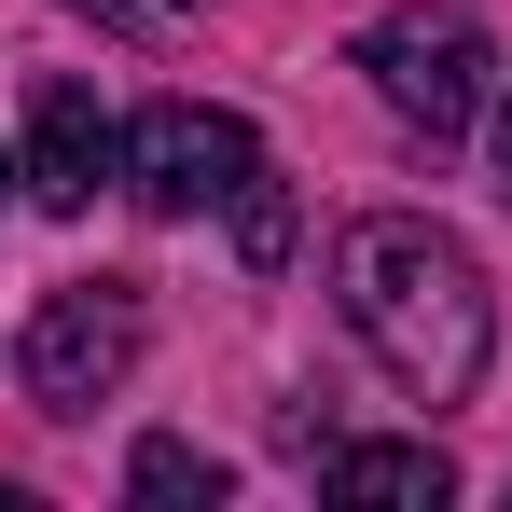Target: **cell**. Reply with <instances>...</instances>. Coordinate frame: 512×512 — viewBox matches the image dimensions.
I'll list each match as a JSON object with an SVG mask.
<instances>
[{
  "label": "cell",
  "mask_w": 512,
  "mask_h": 512,
  "mask_svg": "<svg viewBox=\"0 0 512 512\" xmlns=\"http://www.w3.org/2000/svg\"><path fill=\"white\" fill-rule=\"evenodd\" d=\"M360 70H374V97L416 125L429 153L471 139V125L499 111V42H485V14H457V0H402V14H374V28H360Z\"/></svg>",
  "instance_id": "cell-2"
},
{
  "label": "cell",
  "mask_w": 512,
  "mask_h": 512,
  "mask_svg": "<svg viewBox=\"0 0 512 512\" xmlns=\"http://www.w3.org/2000/svg\"><path fill=\"white\" fill-rule=\"evenodd\" d=\"M319 485H333V499H402V512H443V499H457L443 443H333Z\"/></svg>",
  "instance_id": "cell-6"
},
{
  "label": "cell",
  "mask_w": 512,
  "mask_h": 512,
  "mask_svg": "<svg viewBox=\"0 0 512 512\" xmlns=\"http://www.w3.org/2000/svg\"><path fill=\"white\" fill-rule=\"evenodd\" d=\"M97 180H125V125L97 111V84H70V70H42L28 84V208H97Z\"/></svg>",
  "instance_id": "cell-5"
},
{
  "label": "cell",
  "mask_w": 512,
  "mask_h": 512,
  "mask_svg": "<svg viewBox=\"0 0 512 512\" xmlns=\"http://www.w3.org/2000/svg\"><path fill=\"white\" fill-rule=\"evenodd\" d=\"M291 236H305V222H291V180L250 167V180H236V250H250V263H291Z\"/></svg>",
  "instance_id": "cell-8"
},
{
  "label": "cell",
  "mask_w": 512,
  "mask_h": 512,
  "mask_svg": "<svg viewBox=\"0 0 512 512\" xmlns=\"http://www.w3.org/2000/svg\"><path fill=\"white\" fill-rule=\"evenodd\" d=\"M125 499H153V512H208V499H222V457H208V443H180V429H153V443L125 457Z\"/></svg>",
  "instance_id": "cell-7"
},
{
  "label": "cell",
  "mask_w": 512,
  "mask_h": 512,
  "mask_svg": "<svg viewBox=\"0 0 512 512\" xmlns=\"http://www.w3.org/2000/svg\"><path fill=\"white\" fill-rule=\"evenodd\" d=\"M139 346H153L139 277H70V291H42V305H28L14 374H28V402H42V416H97V402L139 374Z\"/></svg>",
  "instance_id": "cell-3"
},
{
  "label": "cell",
  "mask_w": 512,
  "mask_h": 512,
  "mask_svg": "<svg viewBox=\"0 0 512 512\" xmlns=\"http://www.w3.org/2000/svg\"><path fill=\"white\" fill-rule=\"evenodd\" d=\"M263 167L250 111H208V97H153L139 125H125V194L153 208V222H208V208H236V180Z\"/></svg>",
  "instance_id": "cell-4"
},
{
  "label": "cell",
  "mask_w": 512,
  "mask_h": 512,
  "mask_svg": "<svg viewBox=\"0 0 512 512\" xmlns=\"http://www.w3.org/2000/svg\"><path fill=\"white\" fill-rule=\"evenodd\" d=\"M485 180H499V208H512V84H499V111H485Z\"/></svg>",
  "instance_id": "cell-9"
},
{
  "label": "cell",
  "mask_w": 512,
  "mask_h": 512,
  "mask_svg": "<svg viewBox=\"0 0 512 512\" xmlns=\"http://www.w3.org/2000/svg\"><path fill=\"white\" fill-rule=\"evenodd\" d=\"M14 180H28V153H14V139H0V194H14Z\"/></svg>",
  "instance_id": "cell-10"
},
{
  "label": "cell",
  "mask_w": 512,
  "mask_h": 512,
  "mask_svg": "<svg viewBox=\"0 0 512 512\" xmlns=\"http://www.w3.org/2000/svg\"><path fill=\"white\" fill-rule=\"evenodd\" d=\"M333 305L346 333L374 346V374L402 402H471L485 360H499V305H485V263L457 250L416 208H360L333 236Z\"/></svg>",
  "instance_id": "cell-1"
}]
</instances>
